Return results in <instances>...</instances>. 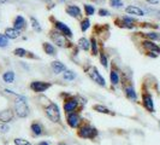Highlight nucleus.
Masks as SVG:
<instances>
[{"mask_svg": "<svg viewBox=\"0 0 160 145\" xmlns=\"http://www.w3.org/2000/svg\"><path fill=\"white\" fill-rule=\"evenodd\" d=\"M66 116V123L68 126L72 129H77L78 126L81 125L82 122V116H81V113H71V114H68L65 115Z\"/></svg>", "mask_w": 160, "mask_h": 145, "instance_id": "14", "label": "nucleus"}, {"mask_svg": "<svg viewBox=\"0 0 160 145\" xmlns=\"http://www.w3.org/2000/svg\"><path fill=\"white\" fill-rule=\"evenodd\" d=\"M12 24H13V28H16L17 30H19V32H25L28 29V22L22 15H17L13 18Z\"/></svg>", "mask_w": 160, "mask_h": 145, "instance_id": "18", "label": "nucleus"}, {"mask_svg": "<svg viewBox=\"0 0 160 145\" xmlns=\"http://www.w3.org/2000/svg\"><path fill=\"white\" fill-rule=\"evenodd\" d=\"M98 13H99V16H101V17H108V16H111V12L108 11V10H106V8H99L98 10Z\"/></svg>", "mask_w": 160, "mask_h": 145, "instance_id": "37", "label": "nucleus"}, {"mask_svg": "<svg viewBox=\"0 0 160 145\" xmlns=\"http://www.w3.org/2000/svg\"><path fill=\"white\" fill-rule=\"evenodd\" d=\"M42 50L45 51V53H47L48 56H52V57H56L57 53H58L56 46L53 44H51V42H47V41L42 42Z\"/></svg>", "mask_w": 160, "mask_h": 145, "instance_id": "25", "label": "nucleus"}, {"mask_svg": "<svg viewBox=\"0 0 160 145\" xmlns=\"http://www.w3.org/2000/svg\"><path fill=\"white\" fill-rule=\"evenodd\" d=\"M108 4H110L111 8H123V5H124L122 0H108Z\"/></svg>", "mask_w": 160, "mask_h": 145, "instance_id": "35", "label": "nucleus"}, {"mask_svg": "<svg viewBox=\"0 0 160 145\" xmlns=\"http://www.w3.org/2000/svg\"><path fill=\"white\" fill-rule=\"evenodd\" d=\"M83 70H84V72L87 74V76L93 82H95L96 85H99L100 87H106V80H105L104 76L101 75V72L98 70L96 67L88 63V64H86L83 67Z\"/></svg>", "mask_w": 160, "mask_h": 145, "instance_id": "7", "label": "nucleus"}, {"mask_svg": "<svg viewBox=\"0 0 160 145\" xmlns=\"http://www.w3.org/2000/svg\"><path fill=\"white\" fill-rule=\"evenodd\" d=\"M63 79H64L65 81H72L76 79V74L72 72V70H65L64 72H63Z\"/></svg>", "mask_w": 160, "mask_h": 145, "instance_id": "33", "label": "nucleus"}, {"mask_svg": "<svg viewBox=\"0 0 160 145\" xmlns=\"http://www.w3.org/2000/svg\"><path fill=\"white\" fill-rule=\"evenodd\" d=\"M15 78H16V75H15L13 70H8V72H5L2 74V81L6 82V83H13Z\"/></svg>", "mask_w": 160, "mask_h": 145, "instance_id": "29", "label": "nucleus"}, {"mask_svg": "<svg viewBox=\"0 0 160 145\" xmlns=\"http://www.w3.org/2000/svg\"><path fill=\"white\" fill-rule=\"evenodd\" d=\"M90 27V19L88 17H83L82 19L80 21V28H81V32L82 33H86L89 29Z\"/></svg>", "mask_w": 160, "mask_h": 145, "instance_id": "30", "label": "nucleus"}, {"mask_svg": "<svg viewBox=\"0 0 160 145\" xmlns=\"http://www.w3.org/2000/svg\"><path fill=\"white\" fill-rule=\"evenodd\" d=\"M140 47L143 50L144 55L151 58H157L160 55V46L152 40L142 39L140 41Z\"/></svg>", "mask_w": 160, "mask_h": 145, "instance_id": "9", "label": "nucleus"}, {"mask_svg": "<svg viewBox=\"0 0 160 145\" xmlns=\"http://www.w3.org/2000/svg\"><path fill=\"white\" fill-rule=\"evenodd\" d=\"M27 102H28L27 98L24 96H22V94L16 96V99H15V102H13V111H15L17 117H19V119H25V117L29 115L30 109H29V105H28Z\"/></svg>", "mask_w": 160, "mask_h": 145, "instance_id": "6", "label": "nucleus"}, {"mask_svg": "<svg viewBox=\"0 0 160 145\" xmlns=\"http://www.w3.org/2000/svg\"><path fill=\"white\" fill-rule=\"evenodd\" d=\"M89 41H90V55L93 57L99 56V40L94 33H92Z\"/></svg>", "mask_w": 160, "mask_h": 145, "instance_id": "21", "label": "nucleus"}, {"mask_svg": "<svg viewBox=\"0 0 160 145\" xmlns=\"http://www.w3.org/2000/svg\"><path fill=\"white\" fill-rule=\"evenodd\" d=\"M58 1H60V3H64V1H66V0H58Z\"/></svg>", "mask_w": 160, "mask_h": 145, "instance_id": "44", "label": "nucleus"}, {"mask_svg": "<svg viewBox=\"0 0 160 145\" xmlns=\"http://www.w3.org/2000/svg\"><path fill=\"white\" fill-rule=\"evenodd\" d=\"M13 143H15V145H32L29 140H27L24 138H15Z\"/></svg>", "mask_w": 160, "mask_h": 145, "instance_id": "36", "label": "nucleus"}, {"mask_svg": "<svg viewBox=\"0 0 160 145\" xmlns=\"http://www.w3.org/2000/svg\"><path fill=\"white\" fill-rule=\"evenodd\" d=\"M113 23L116 27L122 28V29H134L138 27V21L134 17L129 16V15H124V16H118L113 19Z\"/></svg>", "mask_w": 160, "mask_h": 145, "instance_id": "8", "label": "nucleus"}, {"mask_svg": "<svg viewBox=\"0 0 160 145\" xmlns=\"http://www.w3.org/2000/svg\"><path fill=\"white\" fill-rule=\"evenodd\" d=\"M29 19H30V24H32V28L35 30V32H38V33H41L42 32V28H41V24L40 22L35 18L34 16H30L29 17Z\"/></svg>", "mask_w": 160, "mask_h": 145, "instance_id": "31", "label": "nucleus"}, {"mask_svg": "<svg viewBox=\"0 0 160 145\" xmlns=\"http://www.w3.org/2000/svg\"><path fill=\"white\" fill-rule=\"evenodd\" d=\"M65 12L72 18H76V19H82L83 18V13L81 11L80 6L77 5H66L65 6Z\"/></svg>", "mask_w": 160, "mask_h": 145, "instance_id": "17", "label": "nucleus"}, {"mask_svg": "<svg viewBox=\"0 0 160 145\" xmlns=\"http://www.w3.org/2000/svg\"><path fill=\"white\" fill-rule=\"evenodd\" d=\"M8 0H0V5H4V4H6Z\"/></svg>", "mask_w": 160, "mask_h": 145, "instance_id": "42", "label": "nucleus"}, {"mask_svg": "<svg viewBox=\"0 0 160 145\" xmlns=\"http://www.w3.org/2000/svg\"><path fill=\"white\" fill-rule=\"evenodd\" d=\"M58 145H66V143H64V142H59Z\"/></svg>", "mask_w": 160, "mask_h": 145, "instance_id": "43", "label": "nucleus"}, {"mask_svg": "<svg viewBox=\"0 0 160 145\" xmlns=\"http://www.w3.org/2000/svg\"><path fill=\"white\" fill-rule=\"evenodd\" d=\"M30 131H32V137L38 138V137H42V136H46V128L45 126L41 123L40 121H32L30 123Z\"/></svg>", "mask_w": 160, "mask_h": 145, "instance_id": "15", "label": "nucleus"}, {"mask_svg": "<svg viewBox=\"0 0 160 145\" xmlns=\"http://www.w3.org/2000/svg\"><path fill=\"white\" fill-rule=\"evenodd\" d=\"M154 13H155V17H157L158 19H160V10H158V11H154Z\"/></svg>", "mask_w": 160, "mask_h": 145, "instance_id": "40", "label": "nucleus"}, {"mask_svg": "<svg viewBox=\"0 0 160 145\" xmlns=\"http://www.w3.org/2000/svg\"><path fill=\"white\" fill-rule=\"evenodd\" d=\"M99 59L104 68H108V58H107V53H106V50L101 40L99 41Z\"/></svg>", "mask_w": 160, "mask_h": 145, "instance_id": "20", "label": "nucleus"}, {"mask_svg": "<svg viewBox=\"0 0 160 145\" xmlns=\"http://www.w3.org/2000/svg\"><path fill=\"white\" fill-rule=\"evenodd\" d=\"M135 35L141 38V39H147L152 41H159L160 34L157 32H147V33H135Z\"/></svg>", "mask_w": 160, "mask_h": 145, "instance_id": "22", "label": "nucleus"}, {"mask_svg": "<svg viewBox=\"0 0 160 145\" xmlns=\"http://www.w3.org/2000/svg\"><path fill=\"white\" fill-rule=\"evenodd\" d=\"M76 134L81 139H89V140H95L99 136V131L96 127H94L88 120H82L78 128L76 129Z\"/></svg>", "mask_w": 160, "mask_h": 145, "instance_id": "3", "label": "nucleus"}, {"mask_svg": "<svg viewBox=\"0 0 160 145\" xmlns=\"http://www.w3.org/2000/svg\"><path fill=\"white\" fill-rule=\"evenodd\" d=\"M53 86V82H48V81H40L35 80L32 81L29 85V89H32L34 93H43L45 91L51 89Z\"/></svg>", "mask_w": 160, "mask_h": 145, "instance_id": "13", "label": "nucleus"}, {"mask_svg": "<svg viewBox=\"0 0 160 145\" xmlns=\"http://www.w3.org/2000/svg\"><path fill=\"white\" fill-rule=\"evenodd\" d=\"M8 131H10V126H8V123L0 122V133L1 134H5V133H8Z\"/></svg>", "mask_w": 160, "mask_h": 145, "instance_id": "38", "label": "nucleus"}, {"mask_svg": "<svg viewBox=\"0 0 160 145\" xmlns=\"http://www.w3.org/2000/svg\"><path fill=\"white\" fill-rule=\"evenodd\" d=\"M15 117H16V114L13 111V109H11V108L0 111V122H2V123L12 122L15 120Z\"/></svg>", "mask_w": 160, "mask_h": 145, "instance_id": "19", "label": "nucleus"}, {"mask_svg": "<svg viewBox=\"0 0 160 145\" xmlns=\"http://www.w3.org/2000/svg\"><path fill=\"white\" fill-rule=\"evenodd\" d=\"M13 56L16 57H21V58H28V59H40V57L36 56L35 53H32V51H28V50H25V48H22V47H17L13 50Z\"/></svg>", "mask_w": 160, "mask_h": 145, "instance_id": "16", "label": "nucleus"}, {"mask_svg": "<svg viewBox=\"0 0 160 145\" xmlns=\"http://www.w3.org/2000/svg\"><path fill=\"white\" fill-rule=\"evenodd\" d=\"M83 10H84V15L87 17L93 16L95 13V8L93 5H90V4H84L83 5Z\"/></svg>", "mask_w": 160, "mask_h": 145, "instance_id": "32", "label": "nucleus"}, {"mask_svg": "<svg viewBox=\"0 0 160 145\" xmlns=\"http://www.w3.org/2000/svg\"><path fill=\"white\" fill-rule=\"evenodd\" d=\"M8 40H10V39H8L5 34L0 33V48L8 47Z\"/></svg>", "mask_w": 160, "mask_h": 145, "instance_id": "34", "label": "nucleus"}, {"mask_svg": "<svg viewBox=\"0 0 160 145\" xmlns=\"http://www.w3.org/2000/svg\"><path fill=\"white\" fill-rule=\"evenodd\" d=\"M141 97H142V105L148 113H154L155 108H154V102H153V97L151 92L146 89V86L142 85V91H141Z\"/></svg>", "mask_w": 160, "mask_h": 145, "instance_id": "10", "label": "nucleus"}, {"mask_svg": "<svg viewBox=\"0 0 160 145\" xmlns=\"http://www.w3.org/2000/svg\"><path fill=\"white\" fill-rule=\"evenodd\" d=\"M38 145H49V143L48 142H39Z\"/></svg>", "mask_w": 160, "mask_h": 145, "instance_id": "41", "label": "nucleus"}, {"mask_svg": "<svg viewBox=\"0 0 160 145\" xmlns=\"http://www.w3.org/2000/svg\"><path fill=\"white\" fill-rule=\"evenodd\" d=\"M92 109H93L94 111H96V113L110 115V116H114V115H116V114L113 113V111H111L107 106H105V105H102V104H94L93 106H92Z\"/></svg>", "mask_w": 160, "mask_h": 145, "instance_id": "26", "label": "nucleus"}, {"mask_svg": "<svg viewBox=\"0 0 160 145\" xmlns=\"http://www.w3.org/2000/svg\"><path fill=\"white\" fill-rule=\"evenodd\" d=\"M77 46H78V48H80V50H82V51L88 52V51H90V41H89L87 38L82 36V38H80V39H78Z\"/></svg>", "mask_w": 160, "mask_h": 145, "instance_id": "28", "label": "nucleus"}, {"mask_svg": "<svg viewBox=\"0 0 160 145\" xmlns=\"http://www.w3.org/2000/svg\"><path fill=\"white\" fill-rule=\"evenodd\" d=\"M48 38L51 39V41L57 45V47L60 48H66V50H72L76 45L72 42L69 38H66L65 35H63L62 33H59L57 29H54L53 27L48 30Z\"/></svg>", "mask_w": 160, "mask_h": 145, "instance_id": "4", "label": "nucleus"}, {"mask_svg": "<svg viewBox=\"0 0 160 145\" xmlns=\"http://www.w3.org/2000/svg\"><path fill=\"white\" fill-rule=\"evenodd\" d=\"M120 85H122V89L124 92V96L131 102H137V93L135 91V87H134V83L131 81V78L128 76L125 72H122Z\"/></svg>", "mask_w": 160, "mask_h": 145, "instance_id": "5", "label": "nucleus"}, {"mask_svg": "<svg viewBox=\"0 0 160 145\" xmlns=\"http://www.w3.org/2000/svg\"><path fill=\"white\" fill-rule=\"evenodd\" d=\"M147 3H149V4H154V5H157V4H159V0H147Z\"/></svg>", "mask_w": 160, "mask_h": 145, "instance_id": "39", "label": "nucleus"}, {"mask_svg": "<svg viewBox=\"0 0 160 145\" xmlns=\"http://www.w3.org/2000/svg\"><path fill=\"white\" fill-rule=\"evenodd\" d=\"M125 12L128 15H134V16H146V11L142 10L138 6H135V5H129L125 8Z\"/></svg>", "mask_w": 160, "mask_h": 145, "instance_id": "23", "label": "nucleus"}, {"mask_svg": "<svg viewBox=\"0 0 160 145\" xmlns=\"http://www.w3.org/2000/svg\"><path fill=\"white\" fill-rule=\"evenodd\" d=\"M42 98H43L45 102H41V106H42L43 111L46 114V116L53 123H58V125L63 126V123H62V115H60V111H59V106L54 102H52L48 98H46V97H42Z\"/></svg>", "mask_w": 160, "mask_h": 145, "instance_id": "2", "label": "nucleus"}, {"mask_svg": "<svg viewBox=\"0 0 160 145\" xmlns=\"http://www.w3.org/2000/svg\"><path fill=\"white\" fill-rule=\"evenodd\" d=\"M49 22L52 23V27L54 28V29H57L59 33H62L63 35H65L66 38H69V39H72V30L66 25L65 23H63L62 21H58V19H56L53 16L49 17Z\"/></svg>", "mask_w": 160, "mask_h": 145, "instance_id": "11", "label": "nucleus"}, {"mask_svg": "<svg viewBox=\"0 0 160 145\" xmlns=\"http://www.w3.org/2000/svg\"><path fill=\"white\" fill-rule=\"evenodd\" d=\"M51 69H52V72H54V74H62L68 68H66V65L63 62H60V61H53V62H51Z\"/></svg>", "mask_w": 160, "mask_h": 145, "instance_id": "24", "label": "nucleus"}, {"mask_svg": "<svg viewBox=\"0 0 160 145\" xmlns=\"http://www.w3.org/2000/svg\"><path fill=\"white\" fill-rule=\"evenodd\" d=\"M120 76H122V72L118 68L117 63L112 61L111 62V69H110V82L112 85V89H116L120 83Z\"/></svg>", "mask_w": 160, "mask_h": 145, "instance_id": "12", "label": "nucleus"}, {"mask_svg": "<svg viewBox=\"0 0 160 145\" xmlns=\"http://www.w3.org/2000/svg\"><path fill=\"white\" fill-rule=\"evenodd\" d=\"M21 33L22 32L17 30L16 28H13V27H8V28L5 29L4 34L8 36V39H17V38H19V36H21Z\"/></svg>", "mask_w": 160, "mask_h": 145, "instance_id": "27", "label": "nucleus"}, {"mask_svg": "<svg viewBox=\"0 0 160 145\" xmlns=\"http://www.w3.org/2000/svg\"><path fill=\"white\" fill-rule=\"evenodd\" d=\"M60 98L63 99V109L65 115L71 113H82L84 105L87 104V99H83L80 96H73L71 93H60Z\"/></svg>", "mask_w": 160, "mask_h": 145, "instance_id": "1", "label": "nucleus"}]
</instances>
